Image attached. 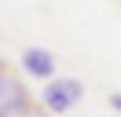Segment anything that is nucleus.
<instances>
[{
  "instance_id": "obj_1",
  "label": "nucleus",
  "mask_w": 121,
  "mask_h": 117,
  "mask_svg": "<svg viewBox=\"0 0 121 117\" xmlns=\"http://www.w3.org/2000/svg\"><path fill=\"white\" fill-rule=\"evenodd\" d=\"M84 95V84L77 77H59V80H48L44 92H40V106L48 110V113H66L70 106H77Z\"/></svg>"
},
{
  "instance_id": "obj_2",
  "label": "nucleus",
  "mask_w": 121,
  "mask_h": 117,
  "mask_svg": "<svg viewBox=\"0 0 121 117\" xmlns=\"http://www.w3.org/2000/svg\"><path fill=\"white\" fill-rule=\"evenodd\" d=\"M22 106H30V92L22 88V80H18L15 73H8L0 66V117L18 113Z\"/></svg>"
},
{
  "instance_id": "obj_3",
  "label": "nucleus",
  "mask_w": 121,
  "mask_h": 117,
  "mask_svg": "<svg viewBox=\"0 0 121 117\" xmlns=\"http://www.w3.org/2000/svg\"><path fill=\"white\" fill-rule=\"evenodd\" d=\"M22 70L30 77H40V80H52L55 77V55L48 48H26L22 51Z\"/></svg>"
},
{
  "instance_id": "obj_4",
  "label": "nucleus",
  "mask_w": 121,
  "mask_h": 117,
  "mask_svg": "<svg viewBox=\"0 0 121 117\" xmlns=\"http://www.w3.org/2000/svg\"><path fill=\"white\" fill-rule=\"evenodd\" d=\"M106 102H110V106H114V110H117V113H121V92H114V95H110V99H106Z\"/></svg>"
}]
</instances>
